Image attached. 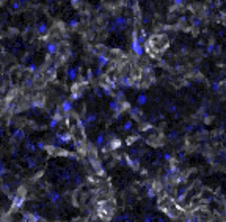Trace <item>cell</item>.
<instances>
[{
	"label": "cell",
	"instance_id": "6da1fadb",
	"mask_svg": "<svg viewBox=\"0 0 226 222\" xmlns=\"http://www.w3.org/2000/svg\"><path fill=\"white\" fill-rule=\"evenodd\" d=\"M55 138H57V141H58L60 144H63V142H68V141H71V135H68V133H65V135H57Z\"/></svg>",
	"mask_w": 226,
	"mask_h": 222
},
{
	"label": "cell",
	"instance_id": "7a4b0ae2",
	"mask_svg": "<svg viewBox=\"0 0 226 222\" xmlns=\"http://www.w3.org/2000/svg\"><path fill=\"white\" fill-rule=\"evenodd\" d=\"M71 109V102H63V111H69Z\"/></svg>",
	"mask_w": 226,
	"mask_h": 222
},
{
	"label": "cell",
	"instance_id": "3957f363",
	"mask_svg": "<svg viewBox=\"0 0 226 222\" xmlns=\"http://www.w3.org/2000/svg\"><path fill=\"white\" fill-rule=\"evenodd\" d=\"M138 103H140V105L146 103V96H140V97H138Z\"/></svg>",
	"mask_w": 226,
	"mask_h": 222
},
{
	"label": "cell",
	"instance_id": "277c9868",
	"mask_svg": "<svg viewBox=\"0 0 226 222\" xmlns=\"http://www.w3.org/2000/svg\"><path fill=\"white\" fill-rule=\"evenodd\" d=\"M47 50H49L50 53H53V52H55V45H53V44H49V45H47Z\"/></svg>",
	"mask_w": 226,
	"mask_h": 222
}]
</instances>
